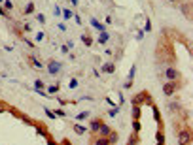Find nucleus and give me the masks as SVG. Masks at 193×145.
I'll return each mask as SVG.
<instances>
[{"label":"nucleus","instance_id":"nucleus-39","mask_svg":"<svg viewBox=\"0 0 193 145\" xmlns=\"http://www.w3.org/2000/svg\"><path fill=\"white\" fill-rule=\"evenodd\" d=\"M66 47H68V49H72V47H74V42L68 40V42H66Z\"/></svg>","mask_w":193,"mask_h":145},{"label":"nucleus","instance_id":"nucleus-8","mask_svg":"<svg viewBox=\"0 0 193 145\" xmlns=\"http://www.w3.org/2000/svg\"><path fill=\"white\" fill-rule=\"evenodd\" d=\"M91 25H93L96 30H99V32H104V30H106V25H102V23H99V21H96L95 17L91 19Z\"/></svg>","mask_w":193,"mask_h":145},{"label":"nucleus","instance_id":"nucleus-5","mask_svg":"<svg viewBox=\"0 0 193 145\" xmlns=\"http://www.w3.org/2000/svg\"><path fill=\"white\" fill-rule=\"evenodd\" d=\"M101 125H102V119H99V117H96V119H93L91 121V125H89V130L96 136V134H99V128H101Z\"/></svg>","mask_w":193,"mask_h":145},{"label":"nucleus","instance_id":"nucleus-31","mask_svg":"<svg viewBox=\"0 0 193 145\" xmlns=\"http://www.w3.org/2000/svg\"><path fill=\"white\" fill-rule=\"evenodd\" d=\"M36 19H38V23H42V25L45 23V15H44V13H38V15H36Z\"/></svg>","mask_w":193,"mask_h":145},{"label":"nucleus","instance_id":"nucleus-16","mask_svg":"<svg viewBox=\"0 0 193 145\" xmlns=\"http://www.w3.org/2000/svg\"><path fill=\"white\" fill-rule=\"evenodd\" d=\"M61 15L68 21V19H72V15H74V13H72V10H68V8H66V10H63V11H61Z\"/></svg>","mask_w":193,"mask_h":145},{"label":"nucleus","instance_id":"nucleus-27","mask_svg":"<svg viewBox=\"0 0 193 145\" xmlns=\"http://www.w3.org/2000/svg\"><path fill=\"white\" fill-rule=\"evenodd\" d=\"M155 139H157V143H161V141L165 143V136H163V132H157V134H155Z\"/></svg>","mask_w":193,"mask_h":145},{"label":"nucleus","instance_id":"nucleus-40","mask_svg":"<svg viewBox=\"0 0 193 145\" xmlns=\"http://www.w3.org/2000/svg\"><path fill=\"white\" fill-rule=\"evenodd\" d=\"M23 30H27V32H31V30H32V27H31V25H29V23H27V25H25V27H23Z\"/></svg>","mask_w":193,"mask_h":145},{"label":"nucleus","instance_id":"nucleus-33","mask_svg":"<svg viewBox=\"0 0 193 145\" xmlns=\"http://www.w3.org/2000/svg\"><path fill=\"white\" fill-rule=\"evenodd\" d=\"M117 113H119V108H117V109H115V108H114V109H110V117H115Z\"/></svg>","mask_w":193,"mask_h":145},{"label":"nucleus","instance_id":"nucleus-19","mask_svg":"<svg viewBox=\"0 0 193 145\" xmlns=\"http://www.w3.org/2000/svg\"><path fill=\"white\" fill-rule=\"evenodd\" d=\"M47 92H49V94L59 92V83H57V85H49V87H47Z\"/></svg>","mask_w":193,"mask_h":145},{"label":"nucleus","instance_id":"nucleus-13","mask_svg":"<svg viewBox=\"0 0 193 145\" xmlns=\"http://www.w3.org/2000/svg\"><path fill=\"white\" fill-rule=\"evenodd\" d=\"M34 87H36V90H38V92H44V89H45V85H44V81H42V79H36V81H34Z\"/></svg>","mask_w":193,"mask_h":145},{"label":"nucleus","instance_id":"nucleus-11","mask_svg":"<svg viewBox=\"0 0 193 145\" xmlns=\"http://www.w3.org/2000/svg\"><path fill=\"white\" fill-rule=\"evenodd\" d=\"M108 40H110V34L104 30V32H101V36H99V43L101 45H104V43H108Z\"/></svg>","mask_w":193,"mask_h":145},{"label":"nucleus","instance_id":"nucleus-26","mask_svg":"<svg viewBox=\"0 0 193 145\" xmlns=\"http://www.w3.org/2000/svg\"><path fill=\"white\" fill-rule=\"evenodd\" d=\"M36 132H38L40 136H44V138H47V134H45V128H44V126H36Z\"/></svg>","mask_w":193,"mask_h":145},{"label":"nucleus","instance_id":"nucleus-15","mask_svg":"<svg viewBox=\"0 0 193 145\" xmlns=\"http://www.w3.org/2000/svg\"><path fill=\"white\" fill-rule=\"evenodd\" d=\"M74 132L82 136V134H85V132H87V128H85V126H82V125H74Z\"/></svg>","mask_w":193,"mask_h":145},{"label":"nucleus","instance_id":"nucleus-45","mask_svg":"<svg viewBox=\"0 0 193 145\" xmlns=\"http://www.w3.org/2000/svg\"><path fill=\"white\" fill-rule=\"evenodd\" d=\"M157 145H165V143H163V141H161V143H157Z\"/></svg>","mask_w":193,"mask_h":145},{"label":"nucleus","instance_id":"nucleus-36","mask_svg":"<svg viewBox=\"0 0 193 145\" xmlns=\"http://www.w3.org/2000/svg\"><path fill=\"white\" fill-rule=\"evenodd\" d=\"M47 145H59L55 139H51V138H47Z\"/></svg>","mask_w":193,"mask_h":145},{"label":"nucleus","instance_id":"nucleus-2","mask_svg":"<svg viewBox=\"0 0 193 145\" xmlns=\"http://www.w3.org/2000/svg\"><path fill=\"white\" fill-rule=\"evenodd\" d=\"M176 89H178V83H176V81H167V83L163 85V94L172 96V94L176 92Z\"/></svg>","mask_w":193,"mask_h":145},{"label":"nucleus","instance_id":"nucleus-42","mask_svg":"<svg viewBox=\"0 0 193 145\" xmlns=\"http://www.w3.org/2000/svg\"><path fill=\"white\" fill-rule=\"evenodd\" d=\"M57 115H59V117H64V115H66V113H64V111H63V109H57Z\"/></svg>","mask_w":193,"mask_h":145},{"label":"nucleus","instance_id":"nucleus-34","mask_svg":"<svg viewBox=\"0 0 193 145\" xmlns=\"http://www.w3.org/2000/svg\"><path fill=\"white\" fill-rule=\"evenodd\" d=\"M45 113H47V117H49V119H55V117H57V115H55L53 111H49V109H45Z\"/></svg>","mask_w":193,"mask_h":145},{"label":"nucleus","instance_id":"nucleus-44","mask_svg":"<svg viewBox=\"0 0 193 145\" xmlns=\"http://www.w3.org/2000/svg\"><path fill=\"white\" fill-rule=\"evenodd\" d=\"M70 2H72V4H74V6H76V4H78V0H70Z\"/></svg>","mask_w":193,"mask_h":145},{"label":"nucleus","instance_id":"nucleus-23","mask_svg":"<svg viewBox=\"0 0 193 145\" xmlns=\"http://www.w3.org/2000/svg\"><path fill=\"white\" fill-rule=\"evenodd\" d=\"M87 117H89V111H82V113H78L76 121H83V119H87Z\"/></svg>","mask_w":193,"mask_h":145},{"label":"nucleus","instance_id":"nucleus-17","mask_svg":"<svg viewBox=\"0 0 193 145\" xmlns=\"http://www.w3.org/2000/svg\"><path fill=\"white\" fill-rule=\"evenodd\" d=\"M182 11H184L186 17H191V8H189V4H182Z\"/></svg>","mask_w":193,"mask_h":145},{"label":"nucleus","instance_id":"nucleus-7","mask_svg":"<svg viewBox=\"0 0 193 145\" xmlns=\"http://www.w3.org/2000/svg\"><path fill=\"white\" fill-rule=\"evenodd\" d=\"M110 132H112V128L108 126V125H101V128H99V134H96V136H104V138H108L110 136Z\"/></svg>","mask_w":193,"mask_h":145},{"label":"nucleus","instance_id":"nucleus-29","mask_svg":"<svg viewBox=\"0 0 193 145\" xmlns=\"http://www.w3.org/2000/svg\"><path fill=\"white\" fill-rule=\"evenodd\" d=\"M144 30H146V32H150V30H152V21H150V19H146V25H144Z\"/></svg>","mask_w":193,"mask_h":145},{"label":"nucleus","instance_id":"nucleus-21","mask_svg":"<svg viewBox=\"0 0 193 145\" xmlns=\"http://www.w3.org/2000/svg\"><path fill=\"white\" fill-rule=\"evenodd\" d=\"M168 109H171V111H176V109H178V111H180V104H178V102H171V104H168Z\"/></svg>","mask_w":193,"mask_h":145},{"label":"nucleus","instance_id":"nucleus-43","mask_svg":"<svg viewBox=\"0 0 193 145\" xmlns=\"http://www.w3.org/2000/svg\"><path fill=\"white\" fill-rule=\"evenodd\" d=\"M59 145H72V143H70V141H66V139H64V141H63V143H59Z\"/></svg>","mask_w":193,"mask_h":145},{"label":"nucleus","instance_id":"nucleus-20","mask_svg":"<svg viewBox=\"0 0 193 145\" xmlns=\"http://www.w3.org/2000/svg\"><path fill=\"white\" fill-rule=\"evenodd\" d=\"M32 11H34V4H32V2H29V4L25 6V13H27V15H31Z\"/></svg>","mask_w":193,"mask_h":145},{"label":"nucleus","instance_id":"nucleus-18","mask_svg":"<svg viewBox=\"0 0 193 145\" xmlns=\"http://www.w3.org/2000/svg\"><path fill=\"white\" fill-rule=\"evenodd\" d=\"M4 10L6 11H13V2H12V0H6V2H4Z\"/></svg>","mask_w":193,"mask_h":145},{"label":"nucleus","instance_id":"nucleus-35","mask_svg":"<svg viewBox=\"0 0 193 145\" xmlns=\"http://www.w3.org/2000/svg\"><path fill=\"white\" fill-rule=\"evenodd\" d=\"M42 40H44V32H38L36 34V42H42Z\"/></svg>","mask_w":193,"mask_h":145},{"label":"nucleus","instance_id":"nucleus-9","mask_svg":"<svg viewBox=\"0 0 193 145\" xmlns=\"http://www.w3.org/2000/svg\"><path fill=\"white\" fill-rule=\"evenodd\" d=\"M102 72H104V74H114V72H115V66L112 64V62H108V64H102V68H101Z\"/></svg>","mask_w":193,"mask_h":145},{"label":"nucleus","instance_id":"nucleus-14","mask_svg":"<svg viewBox=\"0 0 193 145\" xmlns=\"http://www.w3.org/2000/svg\"><path fill=\"white\" fill-rule=\"evenodd\" d=\"M82 42L89 47V45H93V38L91 36H87V34H82Z\"/></svg>","mask_w":193,"mask_h":145},{"label":"nucleus","instance_id":"nucleus-37","mask_svg":"<svg viewBox=\"0 0 193 145\" xmlns=\"http://www.w3.org/2000/svg\"><path fill=\"white\" fill-rule=\"evenodd\" d=\"M57 29H59V30H61V32H64V30H66V25H64V23H61V25H59V27H57Z\"/></svg>","mask_w":193,"mask_h":145},{"label":"nucleus","instance_id":"nucleus-12","mask_svg":"<svg viewBox=\"0 0 193 145\" xmlns=\"http://www.w3.org/2000/svg\"><path fill=\"white\" fill-rule=\"evenodd\" d=\"M117 139H119V134L112 130V132H110V136H108V141H110V145H115V143H117Z\"/></svg>","mask_w":193,"mask_h":145},{"label":"nucleus","instance_id":"nucleus-22","mask_svg":"<svg viewBox=\"0 0 193 145\" xmlns=\"http://www.w3.org/2000/svg\"><path fill=\"white\" fill-rule=\"evenodd\" d=\"M133 117H134V119H140V108H138V106H133Z\"/></svg>","mask_w":193,"mask_h":145},{"label":"nucleus","instance_id":"nucleus-46","mask_svg":"<svg viewBox=\"0 0 193 145\" xmlns=\"http://www.w3.org/2000/svg\"><path fill=\"white\" fill-rule=\"evenodd\" d=\"M168 2H176V0H168Z\"/></svg>","mask_w":193,"mask_h":145},{"label":"nucleus","instance_id":"nucleus-38","mask_svg":"<svg viewBox=\"0 0 193 145\" xmlns=\"http://www.w3.org/2000/svg\"><path fill=\"white\" fill-rule=\"evenodd\" d=\"M61 11H63V10H61L59 6H55V17H59V15H61Z\"/></svg>","mask_w":193,"mask_h":145},{"label":"nucleus","instance_id":"nucleus-4","mask_svg":"<svg viewBox=\"0 0 193 145\" xmlns=\"http://www.w3.org/2000/svg\"><path fill=\"white\" fill-rule=\"evenodd\" d=\"M59 72H61V64H59L57 60H49V64H47V74L55 77Z\"/></svg>","mask_w":193,"mask_h":145},{"label":"nucleus","instance_id":"nucleus-3","mask_svg":"<svg viewBox=\"0 0 193 145\" xmlns=\"http://www.w3.org/2000/svg\"><path fill=\"white\" fill-rule=\"evenodd\" d=\"M165 77H167L168 81H178V79H180V74H178V70H176V68L168 66V68L165 70Z\"/></svg>","mask_w":193,"mask_h":145},{"label":"nucleus","instance_id":"nucleus-30","mask_svg":"<svg viewBox=\"0 0 193 145\" xmlns=\"http://www.w3.org/2000/svg\"><path fill=\"white\" fill-rule=\"evenodd\" d=\"M136 143H138V134H134V136L129 139V145H136Z\"/></svg>","mask_w":193,"mask_h":145},{"label":"nucleus","instance_id":"nucleus-41","mask_svg":"<svg viewBox=\"0 0 193 145\" xmlns=\"http://www.w3.org/2000/svg\"><path fill=\"white\" fill-rule=\"evenodd\" d=\"M0 15H4V17H8V11H6L4 8H0Z\"/></svg>","mask_w":193,"mask_h":145},{"label":"nucleus","instance_id":"nucleus-32","mask_svg":"<svg viewBox=\"0 0 193 145\" xmlns=\"http://www.w3.org/2000/svg\"><path fill=\"white\" fill-rule=\"evenodd\" d=\"M68 85H70V89H76V87H78V79H70Z\"/></svg>","mask_w":193,"mask_h":145},{"label":"nucleus","instance_id":"nucleus-6","mask_svg":"<svg viewBox=\"0 0 193 145\" xmlns=\"http://www.w3.org/2000/svg\"><path fill=\"white\" fill-rule=\"evenodd\" d=\"M93 145H110V141L104 136H95L93 138Z\"/></svg>","mask_w":193,"mask_h":145},{"label":"nucleus","instance_id":"nucleus-1","mask_svg":"<svg viewBox=\"0 0 193 145\" xmlns=\"http://www.w3.org/2000/svg\"><path fill=\"white\" fill-rule=\"evenodd\" d=\"M176 139H178V145H189V143H191V130H189V128L178 130Z\"/></svg>","mask_w":193,"mask_h":145},{"label":"nucleus","instance_id":"nucleus-25","mask_svg":"<svg viewBox=\"0 0 193 145\" xmlns=\"http://www.w3.org/2000/svg\"><path fill=\"white\" fill-rule=\"evenodd\" d=\"M152 106H153V104H152ZM153 115H155V121H157V123H161V119H159L161 115H159V108H157V106H153Z\"/></svg>","mask_w":193,"mask_h":145},{"label":"nucleus","instance_id":"nucleus-28","mask_svg":"<svg viewBox=\"0 0 193 145\" xmlns=\"http://www.w3.org/2000/svg\"><path fill=\"white\" fill-rule=\"evenodd\" d=\"M134 72H136V66H131V70H129V79L131 81L134 79Z\"/></svg>","mask_w":193,"mask_h":145},{"label":"nucleus","instance_id":"nucleus-24","mask_svg":"<svg viewBox=\"0 0 193 145\" xmlns=\"http://www.w3.org/2000/svg\"><path fill=\"white\" fill-rule=\"evenodd\" d=\"M133 128H134V132H136V134L140 132V123H138V119H133Z\"/></svg>","mask_w":193,"mask_h":145},{"label":"nucleus","instance_id":"nucleus-10","mask_svg":"<svg viewBox=\"0 0 193 145\" xmlns=\"http://www.w3.org/2000/svg\"><path fill=\"white\" fill-rule=\"evenodd\" d=\"M27 60H29V62H31L32 66H36V68H42V66H44V64H42V60H38V59H36L34 55H31V57H27Z\"/></svg>","mask_w":193,"mask_h":145}]
</instances>
